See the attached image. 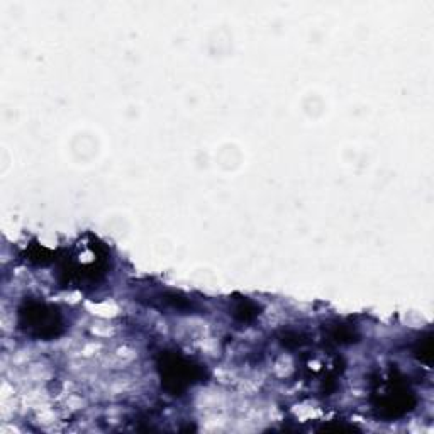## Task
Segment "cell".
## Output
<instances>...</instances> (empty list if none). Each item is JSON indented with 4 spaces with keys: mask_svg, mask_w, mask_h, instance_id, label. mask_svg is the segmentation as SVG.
Returning a JSON list of instances; mask_svg holds the SVG:
<instances>
[{
    "mask_svg": "<svg viewBox=\"0 0 434 434\" xmlns=\"http://www.w3.org/2000/svg\"><path fill=\"white\" fill-rule=\"evenodd\" d=\"M414 356H416L419 362H423L426 365L433 363V334L428 332V334L421 336L419 339L416 341V346H414Z\"/></svg>",
    "mask_w": 434,
    "mask_h": 434,
    "instance_id": "9",
    "label": "cell"
},
{
    "mask_svg": "<svg viewBox=\"0 0 434 434\" xmlns=\"http://www.w3.org/2000/svg\"><path fill=\"white\" fill-rule=\"evenodd\" d=\"M56 262L58 266V282L63 287L95 285L105 277L111 262V255L104 243L93 236H87L76 243L72 253L65 255Z\"/></svg>",
    "mask_w": 434,
    "mask_h": 434,
    "instance_id": "1",
    "label": "cell"
},
{
    "mask_svg": "<svg viewBox=\"0 0 434 434\" xmlns=\"http://www.w3.org/2000/svg\"><path fill=\"white\" fill-rule=\"evenodd\" d=\"M18 326L36 341H51L65 332L63 314L39 299H26L18 309Z\"/></svg>",
    "mask_w": 434,
    "mask_h": 434,
    "instance_id": "4",
    "label": "cell"
},
{
    "mask_svg": "<svg viewBox=\"0 0 434 434\" xmlns=\"http://www.w3.org/2000/svg\"><path fill=\"white\" fill-rule=\"evenodd\" d=\"M156 370L161 387L173 397H182L205 379V368L177 350L161 351L156 358Z\"/></svg>",
    "mask_w": 434,
    "mask_h": 434,
    "instance_id": "3",
    "label": "cell"
},
{
    "mask_svg": "<svg viewBox=\"0 0 434 434\" xmlns=\"http://www.w3.org/2000/svg\"><path fill=\"white\" fill-rule=\"evenodd\" d=\"M326 336H327V341L339 344V346L358 343V339H360V334H358V331H356V327L348 323H334V324H331V326H327Z\"/></svg>",
    "mask_w": 434,
    "mask_h": 434,
    "instance_id": "6",
    "label": "cell"
},
{
    "mask_svg": "<svg viewBox=\"0 0 434 434\" xmlns=\"http://www.w3.org/2000/svg\"><path fill=\"white\" fill-rule=\"evenodd\" d=\"M161 302V306L166 307V309L178 311V312H187L192 311L194 306L189 299L184 297V295L177 294V292H165V294L160 295L158 299Z\"/></svg>",
    "mask_w": 434,
    "mask_h": 434,
    "instance_id": "8",
    "label": "cell"
},
{
    "mask_svg": "<svg viewBox=\"0 0 434 434\" xmlns=\"http://www.w3.org/2000/svg\"><path fill=\"white\" fill-rule=\"evenodd\" d=\"M370 402L380 419L395 421L416 409L417 397L402 373L393 368L373 379Z\"/></svg>",
    "mask_w": 434,
    "mask_h": 434,
    "instance_id": "2",
    "label": "cell"
},
{
    "mask_svg": "<svg viewBox=\"0 0 434 434\" xmlns=\"http://www.w3.org/2000/svg\"><path fill=\"white\" fill-rule=\"evenodd\" d=\"M231 314L233 318L241 324H250L262 314V307L258 306L255 300L248 297H238L233 300V306H231Z\"/></svg>",
    "mask_w": 434,
    "mask_h": 434,
    "instance_id": "5",
    "label": "cell"
},
{
    "mask_svg": "<svg viewBox=\"0 0 434 434\" xmlns=\"http://www.w3.org/2000/svg\"><path fill=\"white\" fill-rule=\"evenodd\" d=\"M24 259H26L27 263H31V265L46 266L50 265V263H55L58 258H56V253H53L51 250L44 248V246L38 245V243H32L29 248H26V251H24Z\"/></svg>",
    "mask_w": 434,
    "mask_h": 434,
    "instance_id": "7",
    "label": "cell"
},
{
    "mask_svg": "<svg viewBox=\"0 0 434 434\" xmlns=\"http://www.w3.org/2000/svg\"><path fill=\"white\" fill-rule=\"evenodd\" d=\"M280 343L289 350H297V348H302L307 343V338L299 331H285L280 336Z\"/></svg>",
    "mask_w": 434,
    "mask_h": 434,
    "instance_id": "10",
    "label": "cell"
}]
</instances>
